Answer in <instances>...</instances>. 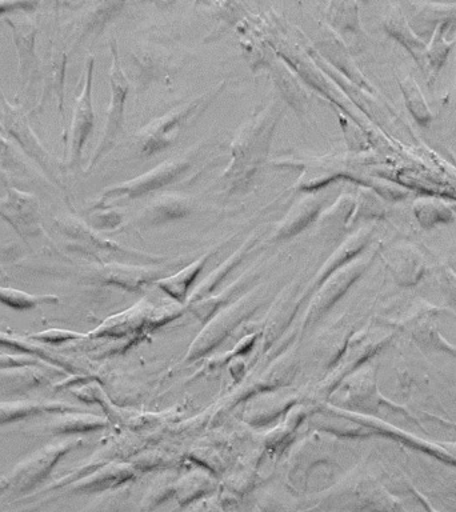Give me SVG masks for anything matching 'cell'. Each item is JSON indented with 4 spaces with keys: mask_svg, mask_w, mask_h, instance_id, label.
I'll use <instances>...</instances> for the list:
<instances>
[{
    "mask_svg": "<svg viewBox=\"0 0 456 512\" xmlns=\"http://www.w3.org/2000/svg\"><path fill=\"white\" fill-rule=\"evenodd\" d=\"M82 443L79 438L56 440L19 460L0 474V502H23L30 498L44 486L60 460Z\"/></svg>",
    "mask_w": 456,
    "mask_h": 512,
    "instance_id": "6da1fadb",
    "label": "cell"
},
{
    "mask_svg": "<svg viewBox=\"0 0 456 512\" xmlns=\"http://www.w3.org/2000/svg\"><path fill=\"white\" fill-rule=\"evenodd\" d=\"M331 502L347 512H408L402 500L392 495L368 472H355L331 494Z\"/></svg>",
    "mask_w": 456,
    "mask_h": 512,
    "instance_id": "7a4b0ae2",
    "label": "cell"
},
{
    "mask_svg": "<svg viewBox=\"0 0 456 512\" xmlns=\"http://www.w3.org/2000/svg\"><path fill=\"white\" fill-rule=\"evenodd\" d=\"M342 412L344 415L350 416V419L354 420L355 423H359L360 426L370 430L372 435L394 439L396 442L404 444V446L412 447L414 450L423 452V454L434 456L439 462L456 468V442H432V440L419 438V436H415L411 432L392 426V424L375 418V416L350 411Z\"/></svg>",
    "mask_w": 456,
    "mask_h": 512,
    "instance_id": "3957f363",
    "label": "cell"
},
{
    "mask_svg": "<svg viewBox=\"0 0 456 512\" xmlns=\"http://www.w3.org/2000/svg\"><path fill=\"white\" fill-rule=\"evenodd\" d=\"M216 95H218L216 90L203 95L202 98L172 111L171 114L163 116L162 119L156 120L151 126L146 127L140 136L144 154H154V152L167 147V144L176 138L179 131L183 130L182 127L187 126L194 116H198Z\"/></svg>",
    "mask_w": 456,
    "mask_h": 512,
    "instance_id": "277c9868",
    "label": "cell"
},
{
    "mask_svg": "<svg viewBox=\"0 0 456 512\" xmlns=\"http://www.w3.org/2000/svg\"><path fill=\"white\" fill-rule=\"evenodd\" d=\"M110 80L112 96L110 110H108L107 114L106 128H104L102 142H100L98 148H96L87 171H90L91 168L114 147L116 138H118L119 132L122 130L123 126L124 103H126L130 84H128L126 76H124L122 68L119 66L118 52H116L115 46H112Z\"/></svg>",
    "mask_w": 456,
    "mask_h": 512,
    "instance_id": "5b68a950",
    "label": "cell"
},
{
    "mask_svg": "<svg viewBox=\"0 0 456 512\" xmlns=\"http://www.w3.org/2000/svg\"><path fill=\"white\" fill-rule=\"evenodd\" d=\"M0 216L23 239L36 238L42 232L38 199L18 188L7 187L6 196L0 198Z\"/></svg>",
    "mask_w": 456,
    "mask_h": 512,
    "instance_id": "8992f818",
    "label": "cell"
},
{
    "mask_svg": "<svg viewBox=\"0 0 456 512\" xmlns=\"http://www.w3.org/2000/svg\"><path fill=\"white\" fill-rule=\"evenodd\" d=\"M376 368L367 366L359 368L344 382L342 387L343 403L352 404V406L370 408V410H379L380 407H388L391 410L402 412L411 418L410 412L402 406H398L391 400L384 398L376 387Z\"/></svg>",
    "mask_w": 456,
    "mask_h": 512,
    "instance_id": "52a82bcc",
    "label": "cell"
},
{
    "mask_svg": "<svg viewBox=\"0 0 456 512\" xmlns=\"http://www.w3.org/2000/svg\"><path fill=\"white\" fill-rule=\"evenodd\" d=\"M92 75H94V58L88 60L86 79L82 92L76 98L74 114H72V122L70 127V164L74 166L78 163L84 144L87 143L88 136L91 135L94 128L95 115L92 108Z\"/></svg>",
    "mask_w": 456,
    "mask_h": 512,
    "instance_id": "ba28073f",
    "label": "cell"
},
{
    "mask_svg": "<svg viewBox=\"0 0 456 512\" xmlns=\"http://www.w3.org/2000/svg\"><path fill=\"white\" fill-rule=\"evenodd\" d=\"M392 336H394L392 332L383 331H360L352 336L348 340L346 351H344L342 356V362L336 368L335 382L346 379L347 375L359 370V367L366 360L390 343Z\"/></svg>",
    "mask_w": 456,
    "mask_h": 512,
    "instance_id": "9c48e42d",
    "label": "cell"
},
{
    "mask_svg": "<svg viewBox=\"0 0 456 512\" xmlns=\"http://www.w3.org/2000/svg\"><path fill=\"white\" fill-rule=\"evenodd\" d=\"M62 371L63 368L50 363L7 368L0 371V392L6 395H26L36 388L52 383L56 375L54 372Z\"/></svg>",
    "mask_w": 456,
    "mask_h": 512,
    "instance_id": "30bf717a",
    "label": "cell"
},
{
    "mask_svg": "<svg viewBox=\"0 0 456 512\" xmlns=\"http://www.w3.org/2000/svg\"><path fill=\"white\" fill-rule=\"evenodd\" d=\"M187 162H167L148 172V174L142 176L140 179L130 180V182L122 184V186L111 188V190L104 191L102 199L99 200V204L96 207H107L108 203L115 202L120 198H136V196L146 194L147 191L152 190L159 186H163L174 179L176 175L183 172L187 168Z\"/></svg>",
    "mask_w": 456,
    "mask_h": 512,
    "instance_id": "8fae6325",
    "label": "cell"
},
{
    "mask_svg": "<svg viewBox=\"0 0 456 512\" xmlns=\"http://www.w3.org/2000/svg\"><path fill=\"white\" fill-rule=\"evenodd\" d=\"M82 411L63 400L16 399L0 402V427L36 418V416L62 414V412Z\"/></svg>",
    "mask_w": 456,
    "mask_h": 512,
    "instance_id": "7c38bea8",
    "label": "cell"
},
{
    "mask_svg": "<svg viewBox=\"0 0 456 512\" xmlns=\"http://www.w3.org/2000/svg\"><path fill=\"white\" fill-rule=\"evenodd\" d=\"M132 476V471L126 466L119 464H107L100 466L83 478L76 480L66 488H63V495H86L99 494V492L115 491L120 484L126 482Z\"/></svg>",
    "mask_w": 456,
    "mask_h": 512,
    "instance_id": "4fadbf2b",
    "label": "cell"
},
{
    "mask_svg": "<svg viewBox=\"0 0 456 512\" xmlns=\"http://www.w3.org/2000/svg\"><path fill=\"white\" fill-rule=\"evenodd\" d=\"M386 262L396 282L403 287L415 286L427 271L426 259L412 244L392 248L386 255Z\"/></svg>",
    "mask_w": 456,
    "mask_h": 512,
    "instance_id": "5bb4252c",
    "label": "cell"
},
{
    "mask_svg": "<svg viewBox=\"0 0 456 512\" xmlns=\"http://www.w3.org/2000/svg\"><path fill=\"white\" fill-rule=\"evenodd\" d=\"M370 262L371 256L370 258L354 260V262L346 264L342 270L336 272V274L328 280L326 286H323V290L319 292V296L316 298L315 302L312 303L307 319H314V316L322 314L328 307H331L332 304L347 291V288L366 271Z\"/></svg>",
    "mask_w": 456,
    "mask_h": 512,
    "instance_id": "9a60e30c",
    "label": "cell"
},
{
    "mask_svg": "<svg viewBox=\"0 0 456 512\" xmlns=\"http://www.w3.org/2000/svg\"><path fill=\"white\" fill-rule=\"evenodd\" d=\"M106 419L100 416L86 414L83 411L62 412L54 414L47 419L39 428L43 435L54 436V438H71L84 432L99 430L106 427Z\"/></svg>",
    "mask_w": 456,
    "mask_h": 512,
    "instance_id": "2e32d148",
    "label": "cell"
},
{
    "mask_svg": "<svg viewBox=\"0 0 456 512\" xmlns=\"http://www.w3.org/2000/svg\"><path fill=\"white\" fill-rule=\"evenodd\" d=\"M7 23L14 31L16 50L19 55V71L23 82H26L36 67L35 40L36 26L28 15L7 16Z\"/></svg>",
    "mask_w": 456,
    "mask_h": 512,
    "instance_id": "e0dca14e",
    "label": "cell"
},
{
    "mask_svg": "<svg viewBox=\"0 0 456 512\" xmlns=\"http://www.w3.org/2000/svg\"><path fill=\"white\" fill-rule=\"evenodd\" d=\"M384 28L392 38L406 47V50L414 56L420 67H424L427 46L412 31L406 15L403 14L402 8L398 4L392 6L391 10L387 12L386 19H384Z\"/></svg>",
    "mask_w": 456,
    "mask_h": 512,
    "instance_id": "ac0fdd59",
    "label": "cell"
},
{
    "mask_svg": "<svg viewBox=\"0 0 456 512\" xmlns=\"http://www.w3.org/2000/svg\"><path fill=\"white\" fill-rule=\"evenodd\" d=\"M455 32L456 22L454 19L443 20L436 27L434 38L428 44L426 56H424V71H427L432 79L438 76L440 68L446 63L447 56L455 43Z\"/></svg>",
    "mask_w": 456,
    "mask_h": 512,
    "instance_id": "d6986e66",
    "label": "cell"
},
{
    "mask_svg": "<svg viewBox=\"0 0 456 512\" xmlns=\"http://www.w3.org/2000/svg\"><path fill=\"white\" fill-rule=\"evenodd\" d=\"M6 122L8 131L11 132L14 138L22 143L24 150L30 151V154L38 159L40 163H42L43 160V166L48 168L47 164L50 163V160L47 159L48 154L46 148H44L42 143L39 142V139L36 138L31 127L28 126L24 115L20 114V111L16 110L14 106H10V104L7 103Z\"/></svg>",
    "mask_w": 456,
    "mask_h": 512,
    "instance_id": "ffe728a7",
    "label": "cell"
},
{
    "mask_svg": "<svg viewBox=\"0 0 456 512\" xmlns=\"http://www.w3.org/2000/svg\"><path fill=\"white\" fill-rule=\"evenodd\" d=\"M399 87L403 92L408 111L411 112L420 126L428 127L432 120V114L416 80L412 76L406 75L399 80Z\"/></svg>",
    "mask_w": 456,
    "mask_h": 512,
    "instance_id": "44dd1931",
    "label": "cell"
},
{
    "mask_svg": "<svg viewBox=\"0 0 456 512\" xmlns=\"http://www.w3.org/2000/svg\"><path fill=\"white\" fill-rule=\"evenodd\" d=\"M0 303L15 311H28L44 306V304L59 303V298L56 295L30 294V292L16 290V288L0 286Z\"/></svg>",
    "mask_w": 456,
    "mask_h": 512,
    "instance_id": "7402d4cb",
    "label": "cell"
},
{
    "mask_svg": "<svg viewBox=\"0 0 456 512\" xmlns=\"http://www.w3.org/2000/svg\"><path fill=\"white\" fill-rule=\"evenodd\" d=\"M416 219L420 226L431 228L440 223H448L452 220V211L444 203L438 200H420L414 207Z\"/></svg>",
    "mask_w": 456,
    "mask_h": 512,
    "instance_id": "603a6c76",
    "label": "cell"
},
{
    "mask_svg": "<svg viewBox=\"0 0 456 512\" xmlns=\"http://www.w3.org/2000/svg\"><path fill=\"white\" fill-rule=\"evenodd\" d=\"M207 256H203L202 259L198 260L194 264H191L190 267H187L186 270L179 272L178 275L172 276V278H168L166 280H162L159 282V286L163 287V290H166L168 294L174 296V298L182 300L184 294L190 287L192 280H194L195 276L198 275V272L202 270L204 262H206Z\"/></svg>",
    "mask_w": 456,
    "mask_h": 512,
    "instance_id": "cb8c5ba5",
    "label": "cell"
},
{
    "mask_svg": "<svg viewBox=\"0 0 456 512\" xmlns=\"http://www.w3.org/2000/svg\"><path fill=\"white\" fill-rule=\"evenodd\" d=\"M210 488L211 480L207 478H184L180 480L178 486H175V494L180 504H188L195 502V500L198 502Z\"/></svg>",
    "mask_w": 456,
    "mask_h": 512,
    "instance_id": "d4e9b609",
    "label": "cell"
},
{
    "mask_svg": "<svg viewBox=\"0 0 456 512\" xmlns=\"http://www.w3.org/2000/svg\"><path fill=\"white\" fill-rule=\"evenodd\" d=\"M84 336L86 335L79 334V332L76 331L62 330V328H50V330L34 332V334L28 335V340H32V342L35 343L59 344L84 338Z\"/></svg>",
    "mask_w": 456,
    "mask_h": 512,
    "instance_id": "484cf974",
    "label": "cell"
},
{
    "mask_svg": "<svg viewBox=\"0 0 456 512\" xmlns=\"http://www.w3.org/2000/svg\"><path fill=\"white\" fill-rule=\"evenodd\" d=\"M40 363L48 362L36 358L34 355L20 354V352H0V371L7 370V368L31 366V364Z\"/></svg>",
    "mask_w": 456,
    "mask_h": 512,
    "instance_id": "4316f807",
    "label": "cell"
},
{
    "mask_svg": "<svg viewBox=\"0 0 456 512\" xmlns=\"http://www.w3.org/2000/svg\"><path fill=\"white\" fill-rule=\"evenodd\" d=\"M38 6L35 2H0V15L12 14L16 11H31Z\"/></svg>",
    "mask_w": 456,
    "mask_h": 512,
    "instance_id": "83f0119b",
    "label": "cell"
},
{
    "mask_svg": "<svg viewBox=\"0 0 456 512\" xmlns=\"http://www.w3.org/2000/svg\"><path fill=\"white\" fill-rule=\"evenodd\" d=\"M442 280L446 294L450 296L451 302L456 304V275L451 270H444Z\"/></svg>",
    "mask_w": 456,
    "mask_h": 512,
    "instance_id": "f1b7e54d",
    "label": "cell"
},
{
    "mask_svg": "<svg viewBox=\"0 0 456 512\" xmlns=\"http://www.w3.org/2000/svg\"><path fill=\"white\" fill-rule=\"evenodd\" d=\"M55 498H52V496H46V498H39L34 500L32 503L26 504V506L15 508V510L11 511H4V512H38L39 510H42L44 506H47L48 503L51 502V500H54Z\"/></svg>",
    "mask_w": 456,
    "mask_h": 512,
    "instance_id": "f546056e",
    "label": "cell"
},
{
    "mask_svg": "<svg viewBox=\"0 0 456 512\" xmlns=\"http://www.w3.org/2000/svg\"><path fill=\"white\" fill-rule=\"evenodd\" d=\"M187 512H223L219 504L214 499L200 500L198 504L192 506Z\"/></svg>",
    "mask_w": 456,
    "mask_h": 512,
    "instance_id": "4dcf8cb0",
    "label": "cell"
},
{
    "mask_svg": "<svg viewBox=\"0 0 456 512\" xmlns=\"http://www.w3.org/2000/svg\"><path fill=\"white\" fill-rule=\"evenodd\" d=\"M410 490L412 494L416 496V499L419 500V503L422 504L424 511L426 512H439L436 510L434 506H432V503L430 502V499L427 498L426 495L423 494L422 491L419 490V488H416L414 484H410Z\"/></svg>",
    "mask_w": 456,
    "mask_h": 512,
    "instance_id": "1f68e13d",
    "label": "cell"
},
{
    "mask_svg": "<svg viewBox=\"0 0 456 512\" xmlns=\"http://www.w3.org/2000/svg\"><path fill=\"white\" fill-rule=\"evenodd\" d=\"M11 144L8 142L6 136H4L3 131L0 130V156L10 154Z\"/></svg>",
    "mask_w": 456,
    "mask_h": 512,
    "instance_id": "d6a6232c",
    "label": "cell"
},
{
    "mask_svg": "<svg viewBox=\"0 0 456 512\" xmlns=\"http://www.w3.org/2000/svg\"><path fill=\"white\" fill-rule=\"evenodd\" d=\"M0 278L6 279V272L3 271L2 266H0Z\"/></svg>",
    "mask_w": 456,
    "mask_h": 512,
    "instance_id": "836d02e7",
    "label": "cell"
},
{
    "mask_svg": "<svg viewBox=\"0 0 456 512\" xmlns=\"http://www.w3.org/2000/svg\"><path fill=\"white\" fill-rule=\"evenodd\" d=\"M452 492H454V494L456 495V490H454V491H452Z\"/></svg>",
    "mask_w": 456,
    "mask_h": 512,
    "instance_id": "e575fe53",
    "label": "cell"
}]
</instances>
